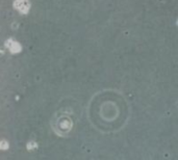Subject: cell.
<instances>
[{
  "label": "cell",
  "instance_id": "cell-1",
  "mask_svg": "<svg viewBox=\"0 0 178 160\" xmlns=\"http://www.w3.org/2000/svg\"><path fill=\"white\" fill-rule=\"evenodd\" d=\"M57 126H59V129L56 130L57 133H59V130L64 131V132H68V131L71 129L72 123L69 117H62V119L57 121Z\"/></svg>",
  "mask_w": 178,
  "mask_h": 160
},
{
  "label": "cell",
  "instance_id": "cell-2",
  "mask_svg": "<svg viewBox=\"0 0 178 160\" xmlns=\"http://www.w3.org/2000/svg\"><path fill=\"white\" fill-rule=\"evenodd\" d=\"M15 6L16 9H18L20 12L22 13H26L28 10V7H29V4L26 0H17L15 2Z\"/></svg>",
  "mask_w": 178,
  "mask_h": 160
},
{
  "label": "cell",
  "instance_id": "cell-3",
  "mask_svg": "<svg viewBox=\"0 0 178 160\" xmlns=\"http://www.w3.org/2000/svg\"><path fill=\"white\" fill-rule=\"evenodd\" d=\"M9 45V48H10V50H12L13 52H17V51H19L20 50V47L18 44H16V43H12V42H9V43H7V46Z\"/></svg>",
  "mask_w": 178,
  "mask_h": 160
},
{
  "label": "cell",
  "instance_id": "cell-4",
  "mask_svg": "<svg viewBox=\"0 0 178 160\" xmlns=\"http://www.w3.org/2000/svg\"><path fill=\"white\" fill-rule=\"evenodd\" d=\"M2 148H3V149L6 148V143H5V141H3V143H2Z\"/></svg>",
  "mask_w": 178,
  "mask_h": 160
}]
</instances>
